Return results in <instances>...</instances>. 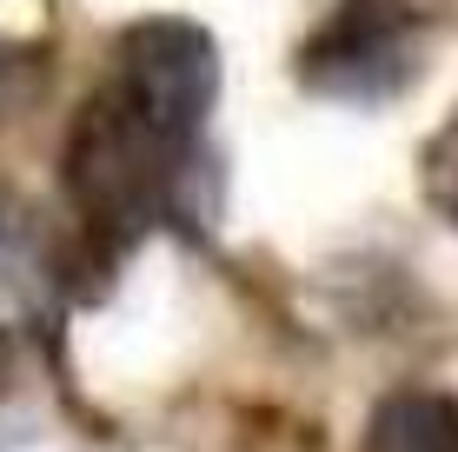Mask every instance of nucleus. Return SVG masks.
Segmentation results:
<instances>
[{
    "instance_id": "f257e3e1",
    "label": "nucleus",
    "mask_w": 458,
    "mask_h": 452,
    "mask_svg": "<svg viewBox=\"0 0 458 452\" xmlns=\"http://www.w3.org/2000/svg\"><path fill=\"white\" fill-rule=\"evenodd\" d=\"M186 153H193V140L166 133L160 120H147L114 81H100L87 93V107L73 114V127H67L60 180H67L81 220L100 233L106 246H133L140 233L180 200Z\"/></svg>"
},
{
    "instance_id": "f03ea898",
    "label": "nucleus",
    "mask_w": 458,
    "mask_h": 452,
    "mask_svg": "<svg viewBox=\"0 0 458 452\" xmlns=\"http://www.w3.org/2000/svg\"><path fill=\"white\" fill-rule=\"evenodd\" d=\"M106 81L147 120H160L166 133L193 140L219 100V47L199 21L153 13V21H133L114 40V73Z\"/></svg>"
},
{
    "instance_id": "7ed1b4c3",
    "label": "nucleus",
    "mask_w": 458,
    "mask_h": 452,
    "mask_svg": "<svg viewBox=\"0 0 458 452\" xmlns=\"http://www.w3.org/2000/svg\"><path fill=\"white\" fill-rule=\"evenodd\" d=\"M405 21L378 7H352L339 13L333 27H319L312 47L299 54V73H306L312 93H339V100H372V93H392L412 73V54H405Z\"/></svg>"
},
{
    "instance_id": "20e7f679",
    "label": "nucleus",
    "mask_w": 458,
    "mask_h": 452,
    "mask_svg": "<svg viewBox=\"0 0 458 452\" xmlns=\"http://www.w3.org/2000/svg\"><path fill=\"white\" fill-rule=\"evenodd\" d=\"M359 452H458V399L452 393H386Z\"/></svg>"
},
{
    "instance_id": "39448f33",
    "label": "nucleus",
    "mask_w": 458,
    "mask_h": 452,
    "mask_svg": "<svg viewBox=\"0 0 458 452\" xmlns=\"http://www.w3.org/2000/svg\"><path fill=\"white\" fill-rule=\"evenodd\" d=\"M419 186H425V200H432L438 220L458 226V114H452L432 140H425V153H419Z\"/></svg>"
},
{
    "instance_id": "423d86ee",
    "label": "nucleus",
    "mask_w": 458,
    "mask_h": 452,
    "mask_svg": "<svg viewBox=\"0 0 458 452\" xmlns=\"http://www.w3.org/2000/svg\"><path fill=\"white\" fill-rule=\"evenodd\" d=\"M27 67H34V60H27L21 47L0 40V107H13V100L27 93Z\"/></svg>"
}]
</instances>
